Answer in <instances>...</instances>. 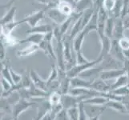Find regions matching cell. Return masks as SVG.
<instances>
[{
    "label": "cell",
    "instance_id": "2",
    "mask_svg": "<svg viewBox=\"0 0 129 120\" xmlns=\"http://www.w3.org/2000/svg\"><path fill=\"white\" fill-rule=\"evenodd\" d=\"M20 99H48L50 94L37 88L34 84L29 88H23L18 91Z\"/></svg>",
    "mask_w": 129,
    "mask_h": 120
},
{
    "label": "cell",
    "instance_id": "44",
    "mask_svg": "<svg viewBox=\"0 0 129 120\" xmlns=\"http://www.w3.org/2000/svg\"><path fill=\"white\" fill-rule=\"evenodd\" d=\"M123 23L125 30L129 29V15H126L123 18Z\"/></svg>",
    "mask_w": 129,
    "mask_h": 120
},
{
    "label": "cell",
    "instance_id": "55",
    "mask_svg": "<svg viewBox=\"0 0 129 120\" xmlns=\"http://www.w3.org/2000/svg\"><path fill=\"white\" fill-rule=\"evenodd\" d=\"M95 1H96V0H95Z\"/></svg>",
    "mask_w": 129,
    "mask_h": 120
},
{
    "label": "cell",
    "instance_id": "3",
    "mask_svg": "<svg viewBox=\"0 0 129 120\" xmlns=\"http://www.w3.org/2000/svg\"><path fill=\"white\" fill-rule=\"evenodd\" d=\"M53 38H54V31L46 34L44 35L43 40L40 43L39 47V49L42 50L44 52V54L48 58H51V59L56 61L55 51L52 44Z\"/></svg>",
    "mask_w": 129,
    "mask_h": 120
},
{
    "label": "cell",
    "instance_id": "22",
    "mask_svg": "<svg viewBox=\"0 0 129 120\" xmlns=\"http://www.w3.org/2000/svg\"><path fill=\"white\" fill-rule=\"evenodd\" d=\"M44 35L42 34H29L27 37L25 38L19 40V44L21 43H30V44H35V45H39L40 43L43 40Z\"/></svg>",
    "mask_w": 129,
    "mask_h": 120
},
{
    "label": "cell",
    "instance_id": "11",
    "mask_svg": "<svg viewBox=\"0 0 129 120\" xmlns=\"http://www.w3.org/2000/svg\"><path fill=\"white\" fill-rule=\"evenodd\" d=\"M127 74L126 70L124 68L121 69H113V70H104L100 74L99 78H101L104 81H108L111 79H116L117 78L120 77L121 75Z\"/></svg>",
    "mask_w": 129,
    "mask_h": 120
},
{
    "label": "cell",
    "instance_id": "28",
    "mask_svg": "<svg viewBox=\"0 0 129 120\" xmlns=\"http://www.w3.org/2000/svg\"><path fill=\"white\" fill-rule=\"evenodd\" d=\"M110 99L104 96H93L91 98L84 100L83 103L84 104H91V105H106Z\"/></svg>",
    "mask_w": 129,
    "mask_h": 120
},
{
    "label": "cell",
    "instance_id": "23",
    "mask_svg": "<svg viewBox=\"0 0 129 120\" xmlns=\"http://www.w3.org/2000/svg\"><path fill=\"white\" fill-rule=\"evenodd\" d=\"M16 11H17V8L15 6L11 7L9 9V11L3 15V17L1 18V20H0V24H1V26H4V25H7V24L11 23L13 22H15Z\"/></svg>",
    "mask_w": 129,
    "mask_h": 120
},
{
    "label": "cell",
    "instance_id": "56",
    "mask_svg": "<svg viewBox=\"0 0 129 120\" xmlns=\"http://www.w3.org/2000/svg\"><path fill=\"white\" fill-rule=\"evenodd\" d=\"M34 120H35V119H34Z\"/></svg>",
    "mask_w": 129,
    "mask_h": 120
},
{
    "label": "cell",
    "instance_id": "8",
    "mask_svg": "<svg viewBox=\"0 0 129 120\" xmlns=\"http://www.w3.org/2000/svg\"><path fill=\"white\" fill-rule=\"evenodd\" d=\"M103 7H100L98 10V30H97V34L99 36L104 34V29L106 23L108 19V14Z\"/></svg>",
    "mask_w": 129,
    "mask_h": 120
},
{
    "label": "cell",
    "instance_id": "41",
    "mask_svg": "<svg viewBox=\"0 0 129 120\" xmlns=\"http://www.w3.org/2000/svg\"><path fill=\"white\" fill-rule=\"evenodd\" d=\"M57 113H55L52 109H51L49 111L44 115V116L41 118V120H55L56 116H57Z\"/></svg>",
    "mask_w": 129,
    "mask_h": 120
},
{
    "label": "cell",
    "instance_id": "40",
    "mask_svg": "<svg viewBox=\"0 0 129 120\" xmlns=\"http://www.w3.org/2000/svg\"><path fill=\"white\" fill-rule=\"evenodd\" d=\"M76 64H84V63H87L88 62H90V60H88L87 58L84 56L83 53L81 52H79L76 53Z\"/></svg>",
    "mask_w": 129,
    "mask_h": 120
},
{
    "label": "cell",
    "instance_id": "35",
    "mask_svg": "<svg viewBox=\"0 0 129 120\" xmlns=\"http://www.w3.org/2000/svg\"><path fill=\"white\" fill-rule=\"evenodd\" d=\"M111 93L112 94L117 95V96H120V97H124V96H127L129 95V87L127 86H124L122 87H119L115 89V90H113L112 91H110Z\"/></svg>",
    "mask_w": 129,
    "mask_h": 120
},
{
    "label": "cell",
    "instance_id": "38",
    "mask_svg": "<svg viewBox=\"0 0 129 120\" xmlns=\"http://www.w3.org/2000/svg\"><path fill=\"white\" fill-rule=\"evenodd\" d=\"M11 78H12V80H13V83H14V85H15V84L19 83L21 82L22 78H23V74H18L11 67Z\"/></svg>",
    "mask_w": 129,
    "mask_h": 120
},
{
    "label": "cell",
    "instance_id": "39",
    "mask_svg": "<svg viewBox=\"0 0 129 120\" xmlns=\"http://www.w3.org/2000/svg\"><path fill=\"white\" fill-rule=\"evenodd\" d=\"M79 120H89L87 114L85 112V110H84V103H83V102L79 104Z\"/></svg>",
    "mask_w": 129,
    "mask_h": 120
},
{
    "label": "cell",
    "instance_id": "4",
    "mask_svg": "<svg viewBox=\"0 0 129 120\" xmlns=\"http://www.w3.org/2000/svg\"><path fill=\"white\" fill-rule=\"evenodd\" d=\"M37 105L36 103L29 99H19L16 103L12 106V113L11 115L14 118H19V115L25 112L26 110L30 109L33 106Z\"/></svg>",
    "mask_w": 129,
    "mask_h": 120
},
{
    "label": "cell",
    "instance_id": "13",
    "mask_svg": "<svg viewBox=\"0 0 129 120\" xmlns=\"http://www.w3.org/2000/svg\"><path fill=\"white\" fill-rule=\"evenodd\" d=\"M29 74H30V78H31L32 83H33L34 85L37 88L40 89V90L47 92V80H43L40 77V75H39L33 69H31V70H30Z\"/></svg>",
    "mask_w": 129,
    "mask_h": 120
},
{
    "label": "cell",
    "instance_id": "32",
    "mask_svg": "<svg viewBox=\"0 0 129 120\" xmlns=\"http://www.w3.org/2000/svg\"><path fill=\"white\" fill-rule=\"evenodd\" d=\"M61 99H62V95L59 91H54L50 94L48 98L49 102L51 103V106H55L58 104L61 103Z\"/></svg>",
    "mask_w": 129,
    "mask_h": 120
},
{
    "label": "cell",
    "instance_id": "6",
    "mask_svg": "<svg viewBox=\"0 0 129 120\" xmlns=\"http://www.w3.org/2000/svg\"><path fill=\"white\" fill-rule=\"evenodd\" d=\"M44 16H45V11L40 10L37 11L36 12L33 13L31 15L24 17L22 20H23V23H27L30 28H33L37 25H39L38 23L43 19Z\"/></svg>",
    "mask_w": 129,
    "mask_h": 120
},
{
    "label": "cell",
    "instance_id": "29",
    "mask_svg": "<svg viewBox=\"0 0 129 120\" xmlns=\"http://www.w3.org/2000/svg\"><path fill=\"white\" fill-rule=\"evenodd\" d=\"M23 20L19 21H15L11 23H9L4 26H1V34L3 35H10L11 34V32L14 30L18 26H19L20 24H23Z\"/></svg>",
    "mask_w": 129,
    "mask_h": 120
},
{
    "label": "cell",
    "instance_id": "46",
    "mask_svg": "<svg viewBox=\"0 0 129 120\" xmlns=\"http://www.w3.org/2000/svg\"><path fill=\"white\" fill-rule=\"evenodd\" d=\"M36 1L40 3V4H43V5H49V3H50V0H36Z\"/></svg>",
    "mask_w": 129,
    "mask_h": 120
},
{
    "label": "cell",
    "instance_id": "25",
    "mask_svg": "<svg viewBox=\"0 0 129 120\" xmlns=\"http://www.w3.org/2000/svg\"><path fill=\"white\" fill-rule=\"evenodd\" d=\"M39 49V45H35V44H30V46H28L27 47H26L23 50H20V51H18L16 55L18 57H26V56H29V55H31L34 53H35L36 51H38Z\"/></svg>",
    "mask_w": 129,
    "mask_h": 120
},
{
    "label": "cell",
    "instance_id": "30",
    "mask_svg": "<svg viewBox=\"0 0 129 120\" xmlns=\"http://www.w3.org/2000/svg\"><path fill=\"white\" fill-rule=\"evenodd\" d=\"M115 18L108 17V21H107V23H106L105 29H104L105 35H106V36H108L111 39L113 38V31H114V27H115Z\"/></svg>",
    "mask_w": 129,
    "mask_h": 120
},
{
    "label": "cell",
    "instance_id": "34",
    "mask_svg": "<svg viewBox=\"0 0 129 120\" xmlns=\"http://www.w3.org/2000/svg\"><path fill=\"white\" fill-rule=\"evenodd\" d=\"M72 20H73V15H72V16H70V17L68 18V19H67L66 22H64V23H63V24L59 26V32H60V34H61L62 35H63V36L66 35V33H67V31H68V28H69V26H70L71 23H72Z\"/></svg>",
    "mask_w": 129,
    "mask_h": 120
},
{
    "label": "cell",
    "instance_id": "7",
    "mask_svg": "<svg viewBox=\"0 0 129 120\" xmlns=\"http://www.w3.org/2000/svg\"><path fill=\"white\" fill-rule=\"evenodd\" d=\"M47 15L49 19H51L55 24H58L59 26L63 24L64 22H66L67 19L69 18L68 16L63 15V13L58 9V7L49 8L47 12Z\"/></svg>",
    "mask_w": 129,
    "mask_h": 120
},
{
    "label": "cell",
    "instance_id": "27",
    "mask_svg": "<svg viewBox=\"0 0 129 120\" xmlns=\"http://www.w3.org/2000/svg\"><path fill=\"white\" fill-rule=\"evenodd\" d=\"M57 7L63 15L68 17L72 16L74 14V6L68 3L59 1V5H58Z\"/></svg>",
    "mask_w": 129,
    "mask_h": 120
},
{
    "label": "cell",
    "instance_id": "33",
    "mask_svg": "<svg viewBox=\"0 0 129 120\" xmlns=\"http://www.w3.org/2000/svg\"><path fill=\"white\" fill-rule=\"evenodd\" d=\"M67 112H68L70 120H79V106L68 109L67 110Z\"/></svg>",
    "mask_w": 129,
    "mask_h": 120
},
{
    "label": "cell",
    "instance_id": "19",
    "mask_svg": "<svg viewBox=\"0 0 129 120\" xmlns=\"http://www.w3.org/2000/svg\"><path fill=\"white\" fill-rule=\"evenodd\" d=\"M51 109V104L49 100L41 101L38 104V113L35 120H41V118L45 115L49 110Z\"/></svg>",
    "mask_w": 129,
    "mask_h": 120
},
{
    "label": "cell",
    "instance_id": "14",
    "mask_svg": "<svg viewBox=\"0 0 129 120\" xmlns=\"http://www.w3.org/2000/svg\"><path fill=\"white\" fill-rule=\"evenodd\" d=\"M90 89L98 92L107 93L111 91V85H108L106 81L101 78H95L92 80Z\"/></svg>",
    "mask_w": 129,
    "mask_h": 120
},
{
    "label": "cell",
    "instance_id": "43",
    "mask_svg": "<svg viewBox=\"0 0 129 120\" xmlns=\"http://www.w3.org/2000/svg\"><path fill=\"white\" fill-rule=\"evenodd\" d=\"M5 45L1 42V45H0V56H1V62L5 59L6 58V50H5Z\"/></svg>",
    "mask_w": 129,
    "mask_h": 120
},
{
    "label": "cell",
    "instance_id": "49",
    "mask_svg": "<svg viewBox=\"0 0 129 120\" xmlns=\"http://www.w3.org/2000/svg\"><path fill=\"white\" fill-rule=\"evenodd\" d=\"M59 1H63V2L68 3L72 4V5H73V6H75V0H59Z\"/></svg>",
    "mask_w": 129,
    "mask_h": 120
},
{
    "label": "cell",
    "instance_id": "51",
    "mask_svg": "<svg viewBox=\"0 0 129 120\" xmlns=\"http://www.w3.org/2000/svg\"><path fill=\"white\" fill-rule=\"evenodd\" d=\"M99 119H100V116L93 117V118H89V120H99Z\"/></svg>",
    "mask_w": 129,
    "mask_h": 120
},
{
    "label": "cell",
    "instance_id": "1",
    "mask_svg": "<svg viewBox=\"0 0 129 120\" xmlns=\"http://www.w3.org/2000/svg\"><path fill=\"white\" fill-rule=\"evenodd\" d=\"M103 57H98L96 59L92 60L88 62L87 63L84 64H75L74 66H72V68L67 70V76L69 78H73L75 77L79 76L82 73H83L86 70L91 69L92 67H94L96 65L100 64L102 60H103Z\"/></svg>",
    "mask_w": 129,
    "mask_h": 120
},
{
    "label": "cell",
    "instance_id": "12",
    "mask_svg": "<svg viewBox=\"0 0 129 120\" xmlns=\"http://www.w3.org/2000/svg\"><path fill=\"white\" fill-rule=\"evenodd\" d=\"M109 55L111 56H112L114 59L119 62H122L123 63L124 60H125V58H124L123 55V51L122 50L120 46H119V40H115V39L112 40V47H111Z\"/></svg>",
    "mask_w": 129,
    "mask_h": 120
},
{
    "label": "cell",
    "instance_id": "15",
    "mask_svg": "<svg viewBox=\"0 0 129 120\" xmlns=\"http://www.w3.org/2000/svg\"><path fill=\"white\" fill-rule=\"evenodd\" d=\"M100 43H101V51L100 53L99 56L104 58L108 55H109V52L111 50V47H112V40L109 38L108 36H106L105 34L99 36Z\"/></svg>",
    "mask_w": 129,
    "mask_h": 120
},
{
    "label": "cell",
    "instance_id": "42",
    "mask_svg": "<svg viewBox=\"0 0 129 120\" xmlns=\"http://www.w3.org/2000/svg\"><path fill=\"white\" fill-rule=\"evenodd\" d=\"M55 120H70L68 112H67V110L65 109L62 110L61 111L57 114Z\"/></svg>",
    "mask_w": 129,
    "mask_h": 120
},
{
    "label": "cell",
    "instance_id": "45",
    "mask_svg": "<svg viewBox=\"0 0 129 120\" xmlns=\"http://www.w3.org/2000/svg\"><path fill=\"white\" fill-rule=\"evenodd\" d=\"M3 117H1V120H13L12 115H7V114H3Z\"/></svg>",
    "mask_w": 129,
    "mask_h": 120
},
{
    "label": "cell",
    "instance_id": "53",
    "mask_svg": "<svg viewBox=\"0 0 129 120\" xmlns=\"http://www.w3.org/2000/svg\"><path fill=\"white\" fill-rule=\"evenodd\" d=\"M13 120H19V118H13Z\"/></svg>",
    "mask_w": 129,
    "mask_h": 120
},
{
    "label": "cell",
    "instance_id": "52",
    "mask_svg": "<svg viewBox=\"0 0 129 120\" xmlns=\"http://www.w3.org/2000/svg\"><path fill=\"white\" fill-rule=\"evenodd\" d=\"M127 15H129V4H128V7H127Z\"/></svg>",
    "mask_w": 129,
    "mask_h": 120
},
{
    "label": "cell",
    "instance_id": "17",
    "mask_svg": "<svg viewBox=\"0 0 129 120\" xmlns=\"http://www.w3.org/2000/svg\"><path fill=\"white\" fill-rule=\"evenodd\" d=\"M124 26L123 23V19L122 18H115V27L113 31V38L115 40H119L123 38V33H124Z\"/></svg>",
    "mask_w": 129,
    "mask_h": 120
},
{
    "label": "cell",
    "instance_id": "21",
    "mask_svg": "<svg viewBox=\"0 0 129 120\" xmlns=\"http://www.w3.org/2000/svg\"><path fill=\"white\" fill-rule=\"evenodd\" d=\"M106 107L110 108L112 110H114L120 114H127V110L125 106L122 101L118 100H109L108 103H106Z\"/></svg>",
    "mask_w": 129,
    "mask_h": 120
},
{
    "label": "cell",
    "instance_id": "47",
    "mask_svg": "<svg viewBox=\"0 0 129 120\" xmlns=\"http://www.w3.org/2000/svg\"><path fill=\"white\" fill-rule=\"evenodd\" d=\"M124 106H125V107H126V110H127V114H129V102L128 101H123V102Z\"/></svg>",
    "mask_w": 129,
    "mask_h": 120
},
{
    "label": "cell",
    "instance_id": "31",
    "mask_svg": "<svg viewBox=\"0 0 129 120\" xmlns=\"http://www.w3.org/2000/svg\"><path fill=\"white\" fill-rule=\"evenodd\" d=\"M57 79H59V69H58V66H57L56 63H54L51 66V73L49 74V76L47 79V84H49V83L55 81Z\"/></svg>",
    "mask_w": 129,
    "mask_h": 120
},
{
    "label": "cell",
    "instance_id": "26",
    "mask_svg": "<svg viewBox=\"0 0 129 120\" xmlns=\"http://www.w3.org/2000/svg\"><path fill=\"white\" fill-rule=\"evenodd\" d=\"M129 83V78L127 74H124L123 75H121L120 77L117 78L115 79V81L111 85V91L115 90V89L122 87L124 86H127Z\"/></svg>",
    "mask_w": 129,
    "mask_h": 120
},
{
    "label": "cell",
    "instance_id": "24",
    "mask_svg": "<svg viewBox=\"0 0 129 120\" xmlns=\"http://www.w3.org/2000/svg\"><path fill=\"white\" fill-rule=\"evenodd\" d=\"M98 10L99 9H95V11L94 13V15H92L91 20L89 21V23L86 26V27L83 29V30L87 34L91 31H93V30H96L97 31L98 30Z\"/></svg>",
    "mask_w": 129,
    "mask_h": 120
},
{
    "label": "cell",
    "instance_id": "50",
    "mask_svg": "<svg viewBox=\"0 0 129 120\" xmlns=\"http://www.w3.org/2000/svg\"><path fill=\"white\" fill-rule=\"evenodd\" d=\"M15 1V0H11V1L10 2H9L8 3H7L6 4V5H4V6H3V7H7V6H10V5H11V4L13 3H14Z\"/></svg>",
    "mask_w": 129,
    "mask_h": 120
},
{
    "label": "cell",
    "instance_id": "37",
    "mask_svg": "<svg viewBox=\"0 0 129 120\" xmlns=\"http://www.w3.org/2000/svg\"><path fill=\"white\" fill-rule=\"evenodd\" d=\"M1 86L3 88V93L2 94H4V93H7L8 91H10V90L12 88V84L11 83H9L7 79H5L4 78L2 77L1 78Z\"/></svg>",
    "mask_w": 129,
    "mask_h": 120
},
{
    "label": "cell",
    "instance_id": "18",
    "mask_svg": "<svg viewBox=\"0 0 129 120\" xmlns=\"http://www.w3.org/2000/svg\"><path fill=\"white\" fill-rule=\"evenodd\" d=\"M53 26L50 24H39L37 25L36 26H35L33 28H30V30H27L26 33V34H46L47 33H50L54 31Z\"/></svg>",
    "mask_w": 129,
    "mask_h": 120
},
{
    "label": "cell",
    "instance_id": "10",
    "mask_svg": "<svg viewBox=\"0 0 129 120\" xmlns=\"http://www.w3.org/2000/svg\"><path fill=\"white\" fill-rule=\"evenodd\" d=\"M95 4V0H79L74 6V14L80 15L87 10L94 8Z\"/></svg>",
    "mask_w": 129,
    "mask_h": 120
},
{
    "label": "cell",
    "instance_id": "57",
    "mask_svg": "<svg viewBox=\"0 0 129 120\" xmlns=\"http://www.w3.org/2000/svg\"><path fill=\"white\" fill-rule=\"evenodd\" d=\"M33 120H34V119H33Z\"/></svg>",
    "mask_w": 129,
    "mask_h": 120
},
{
    "label": "cell",
    "instance_id": "48",
    "mask_svg": "<svg viewBox=\"0 0 129 120\" xmlns=\"http://www.w3.org/2000/svg\"><path fill=\"white\" fill-rule=\"evenodd\" d=\"M123 55H124V58H125V59L129 60V50L123 51Z\"/></svg>",
    "mask_w": 129,
    "mask_h": 120
},
{
    "label": "cell",
    "instance_id": "36",
    "mask_svg": "<svg viewBox=\"0 0 129 120\" xmlns=\"http://www.w3.org/2000/svg\"><path fill=\"white\" fill-rule=\"evenodd\" d=\"M116 1L117 0H104L103 3H102V7L108 12H111L114 9Z\"/></svg>",
    "mask_w": 129,
    "mask_h": 120
},
{
    "label": "cell",
    "instance_id": "16",
    "mask_svg": "<svg viewBox=\"0 0 129 120\" xmlns=\"http://www.w3.org/2000/svg\"><path fill=\"white\" fill-rule=\"evenodd\" d=\"M92 80L86 79L81 77L71 78V88H87L90 89Z\"/></svg>",
    "mask_w": 129,
    "mask_h": 120
},
{
    "label": "cell",
    "instance_id": "9",
    "mask_svg": "<svg viewBox=\"0 0 129 120\" xmlns=\"http://www.w3.org/2000/svg\"><path fill=\"white\" fill-rule=\"evenodd\" d=\"M107 109L105 105H91V104H84V110L87 114L88 118L101 116L105 110Z\"/></svg>",
    "mask_w": 129,
    "mask_h": 120
},
{
    "label": "cell",
    "instance_id": "5",
    "mask_svg": "<svg viewBox=\"0 0 129 120\" xmlns=\"http://www.w3.org/2000/svg\"><path fill=\"white\" fill-rule=\"evenodd\" d=\"M86 99H87V96H74L70 94L62 95L61 104L63 109L68 110L69 108L74 107V106H79V103Z\"/></svg>",
    "mask_w": 129,
    "mask_h": 120
},
{
    "label": "cell",
    "instance_id": "20",
    "mask_svg": "<svg viewBox=\"0 0 129 120\" xmlns=\"http://www.w3.org/2000/svg\"><path fill=\"white\" fill-rule=\"evenodd\" d=\"M87 35V34L83 30L80 33H79L75 38L73 39V42H72V47H73V50L75 51V54L79 52H81V49L83 47V43L84 39H85V37Z\"/></svg>",
    "mask_w": 129,
    "mask_h": 120
},
{
    "label": "cell",
    "instance_id": "54",
    "mask_svg": "<svg viewBox=\"0 0 129 120\" xmlns=\"http://www.w3.org/2000/svg\"><path fill=\"white\" fill-rule=\"evenodd\" d=\"M75 3H76V2H78V1H79V0H75Z\"/></svg>",
    "mask_w": 129,
    "mask_h": 120
}]
</instances>
